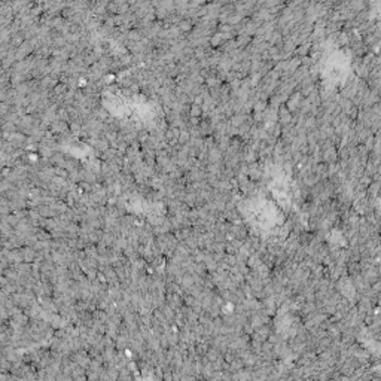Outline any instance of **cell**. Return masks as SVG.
<instances>
[{
    "label": "cell",
    "mask_w": 381,
    "mask_h": 381,
    "mask_svg": "<svg viewBox=\"0 0 381 381\" xmlns=\"http://www.w3.org/2000/svg\"><path fill=\"white\" fill-rule=\"evenodd\" d=\"M251 218L256 226L266 230L271 228L273 223L276 222V212L269 201L260 200L251 204Z\"/></svg>",
    "instance_id": "6da1fadb"
}]
</instances>
